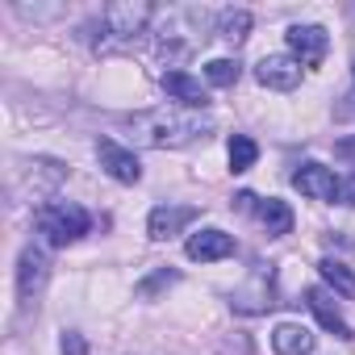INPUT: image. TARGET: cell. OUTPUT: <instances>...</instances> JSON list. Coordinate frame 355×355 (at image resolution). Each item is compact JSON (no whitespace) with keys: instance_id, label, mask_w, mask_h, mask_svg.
<instances>
[{"instance_id":"14","label":"cell","mask_w":355,"mask_h":355,"mask_svg":"<svg viewBox=\"0 0 355 355\" xmlns=\"http://www.w3.org/2000/svg\"><path fill=\"white\" fill-rule=\"evenodd\" d=\"M313 343L318 338L305 326H297V322H280L272 330V351L276 355H313Z\"/></svg>"},{"instance_id":"21","label":"cell","mask_w":355,"mask_h":355,"mask_svg":"<svg viewBox=\"0 0 355 355\" xmlns=\"http://www.w3.org/2000/svg\"><path fill=\"white\" fill-rule=\"evenodd\" d=\"M167 284H175V272H167V268H163V272H155L150 280H142V284H138V293H142V297H155V293H159V288H167Z\"/></svg>"},{"instance_id":"6","label":"cell","mask_w":355,"mask_h":355,"mask_svg":"<svg viewBox=\"0 0 355 355\" xmlns=\"http://www.w3.org/2000/svg\"><path fill=\"white\" fill-rule=\"evenodd\" d=\"M96 159H101V167L113 175L117 184H138V180H142V163H138V155H134L130 146L113 142V138H101V142H96Z\"/></svg>"},{"instance_id":"19","label":"cell","mask_w":355,"mask_h":355,"mask_svg":"<svg viewBox=\"0 0 355 355\" xmlns=\"http://www.w3.org/2000/svg\"><path fill=\"white\" fill-rule=\"evenodd\" d=\"M255 159H259L255 138L234 134V138H230V171H251V167H255Z\"/></svg>"},{"instance_id":"1","label":"cell","mask_w":355,"mask_h":355,"mask_svg":"<svg viewBox=\"0 0 355 355\" xmlns=\"http://www.w3.org/2000/svg\"><path fill=\"white\" fill-rule=\"evenodd\" d=\"M130 138L138 146H150V150H175V146H189V142H201L214 134V117L197 113V109H150V113H138L130 117Z\"/></svg>"},{"instance_id":"8","label":"cell","mask_w":355,"mask_h":355,"mask_svg":"<svg viewBox=\"0 0 355 355\" xmlns=\"http://www.w3.org/2000/svg\"><path fill=\"white\" fill-rule=\"evenodd\" d=\"M284 38H288V51H293V59L301 67H318L326 59V51H330V38H326L322 26H288Z\"/></svg>"},{"instance_id":"2","label":"cell","mask_w":355,"mask_h":355,"mask_svg":"<svg viewBox=\"0 0 355 355\" xmlns=\"http://www.w3.org/2000/svg\"><path fill=\"white\" fill-rule=\"evenodd\" d=\"M214 21L218 17H209V9H201V5H171V9L155 13L150 34H155V46L163 59H189L205 42Z\"/></svg>"},{"instance_id":"16","label":"cell","mask_w":355,"mask_h":355,"mask_svg":"<svg viewBox=\"0 0 355 355\" xmlns=\"http://www.w3.org/2000/svg\"><path fill=\"white\" fill-rule=\"evenodd\" d=\"M30 167H34V171H30V193H34V197L55 193V189L63 184V175H67V167L55 163V159H34Z\"/></svg>"},{"instance_id":"11","label":"cell","mask_w":355,"mask_h":355,"mask_svg":"<svg viewBox=\"0 0 355 355\" xmlns=\"http://www.w3.org/2000/svg\"><path fill=\"white\" fill-rule=\"evenodd\" d=\"M184 255H189L193 263H214V259H226V255H234V239H230L226 230L209 226V230H197V234L184 243Z\"/></svg>"},{"instance_id":"5","label":"cell","mask_w":355,"mask_h":355,"mask_svg":"<svg viewBox=\"0 0 355 355\" xmlns=\"http://www.w3.org/2000/svg\"><path fill=\"white\" fill-rule=\"evenodd\" d=\"M46 280H51V255L42 247H26L21 259H17V297H21V305H34L42 297Z\"/></svg>"},{"instance_id":"13","label":"cell","mask_w":355,"mask_h":355,"mask_svg":"<svg viewBox=\"0 0 355 355\" xmlns=\"http://www.w3.org/2000/svg\"><path fill=\"white\" fill-rule=\"evenodd\" d=\"M305 305L318 313V322H322L334 338H355V330L347 326V318H343V309H338V297H330L326 288H309V293H305Z\"/></svg>"},{"instance_id":"22","label":"cell","mask_w":355,"mask_h":355,"mask_svg":"<svg viewBox=\"0 0 355 355\" xmlns=\"http://www.w3.org/2000/svg\"><path fill=\"white\" fill-rule=\"evenodd\" d=\"M59 351H63V355H88V343H84V334H80V330H63Z\"/></svg>"},{"instance_id":"4","label":"cell","mask_w":355,"mask_h":355,"mask_svg":"<svg viewBox=\"0 0 355 355\" xmlns=\"http://www.w3.org/2000/svg\"><path fill=\"white\" fill-rule=\"evenodd\" d=\"M88 214L80 209V205H71V201H46L42 209H38V230L46 234V243L51 247H71V243H80L84 234H88Z\"/></svg>"},{"instance_id":"12","label":"cell","mask_w":355,"mask_h":355,"mask_svg":"<svg viewBox=\"0 0 355 355\" xmlns=\"http://www.w3.org/2000/svg\"><path fill=\"white\" fill-rule=\"evenodd\" d=\"M159 84H163V92L171 96V101H180V109H205L209 105V92L201 88V80H193L189 71H180V67H175V71H163L159 76Z\"/></svg>"},{"instance_id":"15","label":"cell","mask_w":355,"mask_h":355,"mask_svg":"<svg viewBox=\"0 0 355 355\" xmlns=\"http://www.w3.org/2000/svg\"><path fill=\"white\" fill-rule=\"evenodd\" d=\"M255 218H259V226L268 230V239H284V234L293 230V209H288L284 201H276V197L259 201V205H255Z\"/></svg>"},{"instance_id":"7","label":"cell","mask_w":355,"mask_h":355,"mask_svg":"<svg viewBox=\"0 0 355 355\" xmlns=\"http://www.w3.org/2000/svg\"><path fill=\"white\" fill-rule=\"evenodd\" d=\"M293 189L301 197H309V201H322V205L338 201V180H334V171L322 167V163H301L293 171Z\"/></svg>"},{"instance_id":"9","label":"cell","mask_w":355,"mask_h":355,"mask_svg":"<svg viewBox=\"0 0 355 355\" xmlns=\"http://www.w3.org/2000/svg\"><path fill=\"white\" fill-rule=\"evenodd\" d=\"M255 80L272 92H293L301 84V63L293 55H263L255 63Z\"/></svg>"},{"instance_id":"18","label":"cell","mask_w":355,"mask_h":355,"mask_svg":"<svg viewBox=\"0 0 355 355\" xmlns=\"http://www.w3.org/2000/svg\"><path fill=\"white\" fill-rule=\"evenodd\" d=\"M318 272H322V280L334 288V297L355 301V272H351L347 263H338V259H322V263H318Z\"/></svg>"},{"instance_id":"17","label":"cell","mask_w":355,"mask_h":355,"mask_svg":"<svg viewBox=\"0 0 355 355\" xmlns=\"http://www.w3.org/2000/svg\"><path fill=\"white\" fill-rule=\"evenodd\" d=\"M214 26H218V38H222V42H234V46H239V42L251 34V13H247V9H222Z\"/></svg>"},{"instance_id":"10","label":"cell","mask_w":355,"mask_h":355,"mask_svg":"<svg viewBox=\"0 0 355 355\" xmlns=\"http://www.w3.org/2000/svg\"><path fill=\"white\" fill-rule=\"evenodd\" d=\"M189 222H197V209L193 205H159V209H150V218H146V234L155 239V243H167V239H175Z\"/></svg>"},{"instance_id":"3","label":"cell","mask_w":355,"mask_h":355,"mask_svg":"<svg viewBox=\"0 0 355 355\" xmlns=\"http://www.w3.org/2000/svg\"><path fill=\"white\" fill-rule=\"evenodd\" d=\"M155 5H146V0H117V5H105L101 13V51H125L138 42V34H146V26L155 21Z\"/></svg>"},{"instance_id":"20","label":"cell","mask_w":355,"mask_h":355,"mask_svg":"<svg viewBox=\"0 0 355 355\" xmlns=\"http://www.w3.org/2000/svg\"><path fill=\"white\" fill-rule=\"evenodd\" d=\"M239 71H243V67H239L234 59H209V63H205V80H209L214 88H230V84L239 80Z\"/></svg>"},{"instance_id":"23","label":"cell","mask_w":355,"mask_h":355,"mask_svg":"<svg viewBox=\"0 0 355 355\" xmlns=\"http://www.w3.org/2000/svg\"><path fill=\"white\" fill-rule=\"evenodd\" d=\"M338 205H351L355 209V171L338 180Z\"/></svg>"}]
</instances>
